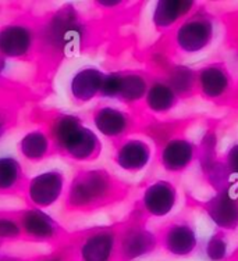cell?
<instances>
[{
  "instance_id": "obj_1",
  "label": "cell",
  "mask_w": 238,
  "mask_h": 261,
  "mask_svg": "<svg viewBox=\"0 0 238 261\" xmlns=\"http://www.w3.org/2000/svg\"><path fill=\"white\" fill-rule=\"evenodd\" d=\"M38 55L43 61L56 64L80 53L93 43V27L74 5L61 7L36 21Z\"/></svg>"
},
{
  "instance_id": "obj_2",
  "label": "cell",
  "mask_w": 238,
  "mask_h": 261,
  "mask_svg": "<svg viewBox=\"0 0 238 261\" xmlns=\"http://www.w3.org/2000/svg\"><path fill=\"white\" fill-rule=\"evenodd\" d=\"M132 191V184L106 168H81L67 185L64 208L68 213H97L122 204Z\"/></svg>"
},
{
  "instance_id": "obj_3",
  "label": "cell",
  "mask_w": 238,
  "mask_h": 261,
  "mask_svg": "<svg viewBox=\"0 0 238 261\" xmlns=\"http://www.w3.org/2000/svg\"><path fill=\"white\" fill-rule=\"evenodd\" d=\"M218 22V15L210 10V6L208 3H199L194 13L176 28L159 36L147 53L174 61H181L184 57L198 55L213 43Z\"/></svg>"
},
{
  "instance_id": "obj_4",
  "label": "cell",
  "mask_w": 238,
  "mask_h": 261,
  "mask_svg": "<svg viewBox=\"0 0 238 261\" xmlns=\"http://www.w3.org/2000/svg\"><path fill=\"white\" fill-rule=\"evenodd\" d=\"M51 136L57 154L74 163H92L101 157L103 143L81 116L74 113H52L43 125Z\"/></svg>"
},
{
  "instance_id": "obj_5",
  "label": "cell",
  "mask_w": 238,
  "mask_h": 261,
  "mask_svg": "<svg viewBox=\"0 0 238 261\" xmlns=\"http://www.w3.org/2000/svg\"><path fill=\"white\" fill-rule=\"evenodd\" d=\"M151 72L147 68H127L106 72L101 99L118 101L132 113H145L144 100L151 84Z\"/></svg>"
},
{
  "instance_id": "obj_6",
  "label": "cell",
  "mask_w": 238,
  "mask_h": 261,
  "mask_svg": "<svg viewBox=\"0 0 238 261\" xmlns=\"http://www.w3.org/2000/svg\"><path fill=\"white\" fill-rule=\"evenodd\" d=\"M145 113H132L123 106L99 103L91 111V121L98 134L114 143L142 134Z\"/></svg>"
},
{
  "instance_id": "obj_7",
  "label": "cell",
  "mask_w": 238,
  "mask_h": 261,
  "mask_svg": "<svg viewBox=\"0 0 238 261\" xmlns=\"http://www.w3.org/2000/svg\"><path fill=\"white\" fill-rule=\"evenodd\" d=\"M148 222L147 218L134 208L120 221L117 241L118 261H135L159 249L156 233L149 229Z\"/></svg>"
},
{
  "instance_id": "obj_8",
  "label": "cell",
  "mask_w": 238,
  "mask_h": 261,
  "mask_svg": "<svg viewBox=\"0 0 238 261\" xmlns=\"http://www.w3.org/2000/svg\"><path fill=\"white\" fill-rule=\"evenodd\" d=\"M235 80L226 61H208L197 68V93L210 105L230 109Z\"/></svg>"
},
{
  "instance_id": "obj_9",
  "label": "cell",
  "mask_w": 238,
  "mask_h": 261,
  "mask_svg": "<svg viewBox=\"0 0 238 261\" xmlns=\"http://www.w3.org/2000/svg\"><path fill=\"white\" fill-rule=\"evenodd\" d=\"M159 249L173 257H189L198 250L197 226L187 213H180L169 218L155 229Z\"/></svg>"
},
{
  "instance_id": "obj_10",
  "label": "cell",
  "mask_w": 238,
  "mask_h": 261,
  "mask_svg": "<svg viewBox=\"0 0 238 261\" xmlns=\"http://www.w3.org/2000/svg\"><path fill=\"white\" fill-rule=\"evenodd\" d=\"M38 55L35 20L15 18L0 25V57L5 60H34Z\"/></svg>"
},
{
  "instance_id": "obj_11",
  "label": "cell",
  "mask_w": 238,
  "mask_h": 261,
  "mask_svg": "<svg viewBox=\"0 0 238 261\" xmlns=\"http://www.w3.org/2000/svg\"><path fill=\"white\" fill-rule=\"evenodd\" d=\"M118 229L120 221L80 232L76 236L78 261H118Z\"/></svg>"
},
{
  "instance_id": "obj_12",
  "label": "cell",
  "mask_w": 238,
  "mask_h": 261,
  "mask_svg": "<svg viewBox=\"0 0 238 261\" xmlns=\"http://www.w3.org/2000/svg\"><path fill=\"white\" fill-rule=\"evenodd\" d=\"M185 206L191 210L203 211L216 229L224 232H234L238 229V191L233 188H223L216 191L206 200L187 195Z\"/></svg>"
},
{
  "instance_id": "obj_13",
  "label": "cell",
  "mask_w": 238,
  "mask_h": 261,
  "mask_svg": "<svg viewBox=\"0 0 238 261\" xmlns=\"http://www.w3.org/2000/svg\"><path fill=\"white\" fill-rule=\"evenodd\" d=\"M145 68L151 74L162 78L172 86L181 100H189L197 93V68L162 56L145 55Z\"/></svg>"
},
{
  "instance_id": "obj_14",
  "label": "cell",
  "mask_w": 238,
  "mask_h": 261,
  "mask_svg": "<svg viewBox=\"0 0 238 261\" xmlns=\"http://www.w3.org/2000/svg\"><path fill=\"white\" fill-rule=\"evenodd\" d=\"M178 188L169 179H156L148 184L132 208L151 221L153 218H164L177 206Z\"/></svg>"
},
{
  "instance_id": "obj_15",
  "label": "cell",
  "mask_w": 238,
  "mask_h": 261,
  "mask_svg": "<svg viewBox=\"0 0 238 261\" xmlns=\"http://www.w3.org/2000/svg\"><path fill=\"white\" fill-rule=\"evenodd\" d=\"M66 189L64 172L53 168L28 178L22 195L28 207L46 210L64 197Z\"/></svg>"
},
{
  "instance_id": "obj_16",
  "label": "cell",
  "mask_w": 238,
  "mask_h": 261,
  "mask_svg": "<svg viewBox=\"0 0 238 261\" xmlns=\"http://www.w3.org/2000/svg\"><path fill=\"white\" fill-rule=\"evenodd\" d=\"M155 149L156 163L170 175H181L198 161V143L187 134L173 136Z\"/></svg>"
},
{
  "instance_id": "obj_17",
  "label": "cell",
  "mask_w": 238,
  "mask_h": 261,
  "mask_svg": "<svg viewBox=\"0 0 238 261\" xmlns=\"http://www.w3.org/2000/svg\"><path fill=\"white\" fill-rule=\"evenodd\" d=\"M15 216L27 241L52 243L66 239L68 236L60 222L45 210L27 206L22 210L15 211Z\"/></svg>"
},
{
  "instance_id": "obj_18",
  "label": "cell",
  "mask_w": 238,
  "mask_h": 261,
  "mask_svg": "<svg viewBox=\"0 0 238 261\" xmlns=\"http://www.w3.org/2000/svg\"><path fill=\"white\" fill-rule=\"evenodd\" d=\"M112 145V160L114 166L128 174H138L144 171L153 159V146L138 136H130Z\"/></svg>"
},
{
  "instance_id": "obj_19",
  "label": "cell",
  "mask_w": 238,
  "mask_h": 261,
  "mask_svg": "<svg viewBox=\"0 0 238 261\" xmlns=\"http://www.w3.org/2000/svg\"><path fill=\"white\" fill-rule=\"evenodd\" d=\"M106 72L95 65H85L76 71L68 82V95L76 105L82 106L101 97Z\"/></svg>"
},
{
  "instance_id": "obj_20",
  "label": "cell",
  "mask_w": 238,
  "mask_h": 261,
  "mask_svg": "<svg viewBox=\"0 0 238 261\" xmlns=\"http://www.w3.org/2000/svg\"><path fill=\"white\" fill-rule=\"evenodd\" d=\"M198 5L199 2H156L151 17L153 30L159 36L168 34L194 13Z\"/></svg>"
},
{
  "instance_id": "obj_21",
  "label": "cell",
  "mask_w": 238,
  "mask_h": 261,
  "mask_svg": "<svg viewBox=\"0 0 238 261\" xmlns=\"http://www.w3.org/2000/svg\"><path fill=\"white\" fill-rule=\"evenodd\" d=\"M151 84L148 88L147 96L144 100V110L151 116L162 117L177 109L181 103L180 96L173 91V88L162 78L151 74Z\"/></svg>"
},
{
  "instance_id": "obj_22",
  "label": "cell",
  "mask_w": 238,
  "mask_h": 261,
  "mask_svg": "<svg viewBox=\"0 0 238 261\" xmlns=\"http://www.w3.org/2000/svg\"><path fill=\"white\" fill-rule=\"evenodd\" d=\"M18 151L22 159L30 163H41L56 153L55 145L45 128L28 130L18 142Z\"/></svg>"
},
{
  "instance_id": "obj_23",
  "label": "cell",
  "mask_w": 238,
  "mask_h": 261,
  "mask_svg": "<svg viewBox=\"0 0 238 261\" xmlns=\"http://www.w3.org/2000/svg\"><path fill=\"white\" fill-rule=\"evenodd\" d=\"M28 178L21 161L14 156H0V195L24 191Z\"/></svg>"
},
{
  "instance_id": "obj_24",
  "label": "cell",
  "mask_w": 238,
  "mask_h": 261,
  "mask_svg": "<svg viewBox=\"0 0 238 261\" xmlns=\"http://www.w3.org/2000/svg\"><path fill=\"white\" fill-rule=\"evenodd\" d=\"M223 28V47L234 57H238V6L216 13Z\"/></svg>"
},
{
  "instance_id": "obj_25",
  "label": "cell",
  "mask_w": 238,
  "mask_h": 261,
  "mask_svg": "<svg viewBox=\"0 0 238 261\" xmlns=\"http://www.w3.org/2000/svg\"><path fill=\"white\" fill-rule=\"evenodd\" d=\"M203 253L209 261L227 260L230 256L227 232L220 231V229H216L213 232L203 245Z\"/></svg>"
},
{
  "instance_id": "obj_26",
  "label": "cell",
  "mask_w": 238,
  "mask_h": 261,
  "mask_svg": "<svg viewBox=\"0 0 238 261\" xmlns=\"http://www.w3.org/2000/svg\"><path fill=\"white\" fill-rule=\"evenodd\" d=\"M17 111V100L11 95L6 93L0 85V139L15 124L18 116Z\"/></svg>"
},
{
  "instance_id": "obj_27",
  "label": "cell",
  "mask_w": 238,
  "mask_h": 261,
  "mask_svg": "<svg viewBox=\"0 0 238 261\" xmlns=\"http://www.w3.org/2000/svg\"><path fill=\"white\" fill-rule=\"evenodd\" d=\"M24 239L18 218L14 213L0 211V242H15Z\"/></svg>"
},
{
  "instance_id": "obj_28",
  "label": "cell",
  "mask_w": 238,
  "mask_h": 261,
  "mask_svg": "<svg viewBox=\"0 0 238 261\" xmlns=\"http://www.w3.org/2000/svg\"><path fill=\"white\" fill-rule=\"evenodd\" d=\"M220 163L230 186L238 191V142L233 143L220 154Z\"/></svg>"
},
{
  "instance_id": "obj_29",
  "label": "cell",
  "mask_w": 238,
  "mask_h": 261,
  "mask_svg": "<svg viewBox=\"0 0 238 261\" xmlns=\"http://www.w3.org/2000/svg\"><path fill=\"white\" fill-rule=\"evenodd\" d=\"M36 261H64V254H61V253L59 254V253H56V254L42 257V258H39V260Z\"/></svg>"
},
{
  "instance_id": "obj_30",
  "label": "cell",
  "mask_w": 238,
  "mask_h": 261,
  "mask_svg": "<svg viewBox=\"0 0 238 261\" xmlns=\"http://www.w3.org/2000/svg\"><path fill=\"white\" fill-rule=\"evenodd\" d=\"M230 109H233V110H238V78L235 80V91H234L233 100H231V106H230Z\"/></svg>"
},
{
  "instance_id": "obj_31",
  "label": "cell",
  "mask_w": 238,
  "mask_h": 261,
  "mask_svg": "<svg viewBox=\"0 0 238 261\" xmlns=\"http://www.w3.org/2000/svg\"><path fill=\"white\" fill-rule=\"evenodd\" d=\"M6 68H7V60H5L3 57H0V85L3 81V75H5Z\"/></svg>"
},
{
  "instance_id": "obj_32",
  "label": "cell",
  "mask_w": 238,
  "mask_h": 261,
  "mask_svg": "<svg viewBox=\"0 0 238 261\" xmlns=\"http://www.w3.org/2000/svg\"><path fill=\"white\" fill-rule=\"evenodd\" d=\"M226 261H238V246L230 253V256H228V258Z\"/></svg>"
},
{
  "instance_id": "obj_33",
  "label": "cell",
  "mask_w": 238,
  "mask_h": 261,
  "mask_svg": "<svg viewBox=\"0 0 238 261\" xmlns=\"http://www.w3.org/2000/svg\"><path fill=\"white\" fill-rule=\"evenodd\" d=\"M0 261H21V260H18L17 257L7 256V254H3V256H0Z\"/></svg>"
}]
</instances>
